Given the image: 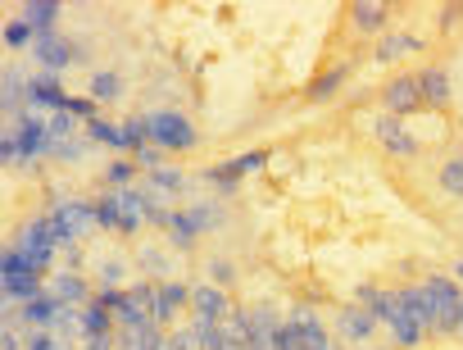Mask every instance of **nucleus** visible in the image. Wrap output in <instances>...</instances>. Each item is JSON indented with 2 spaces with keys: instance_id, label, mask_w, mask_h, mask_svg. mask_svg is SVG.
<instances>
[{
  "instance_id": "nucleus-45",
  "label": "nucleus",
  "mask_w": 463,
  "mask_h": 350,
  "mask_svg": "<svg viewBox=\"0 0 463 350\" xmlns=\"http://www.w3.org/2000/svg\"><path fill=\"white\" fill-rule=\"evenodd\" d=\"M0 159H5V164H24V150H19L14 128H5V137H0Z\"/></svg>"
},
{
  "instance_id": "nucleus-49",
  "label": "nucleus",
  "mask_w": 463,
  "mask_h": 350,
  "mask_svg": "<svg viewBox=\"0 0 463 350\" xmlns=\"http://www.w3.org/2000/svg\"><path fill=\"white\" fill-rule=\"evenodd\" d=\"M458 332H463V305H458Z\"/></svg>"
},
{
  "instance_id": "nucleus-38",
  "label": "nucleus",
  "mask_w": 463,
  "mask_h": 350,
  "mask_svg": "<svg viewBox=\"0 0 463 350\" xmlns=\"http://www.w3.org/2000/svg\"><path fill=\"white\" fill-rule=\"evenodd\" d=\"M28 350H73V336H64V332H33Z\"/></svg>"
},
{
  "instance_id": "nucleus-7",
  "label": "nucleus",
  "mask_w": 463,
  "mask_h": 350,
  "mask_svg": "<svg viewBox=\"0 0 463 350\" xmlns=\"http://www.w3.org/2000/svg\"><path fill=\"white\" fill-rule=\"evenodd\" d=\"M155 296H159V282H137V287H128V291H123V300H118V309H114L118 332L155 323Z\"/></svg>"
},
{
  "instance_id": "nucleus-3",
  "label": "nucleus",
  "mask_w": 463,
  "mask_h": 350,
  "mask_svg": "<svg viewBox=\"0 0 463 350\" xmlns=\"http://www.w3.org/2000/svg\"><path fill=\"white\" fill-rule=\"evenodd\" d=\"M431 305H436V332L440 336H454L458 332V305H463V287L449 278V273H427L422 278Z\"/></svg>"
},
{
  "instance_id": "nucleus-10",
  "label": "nucleus",
  "mask_w": 463,
  "mask_h": 350,
  "mask_svg": "<svg viewBox=\"0 0 463 350\" xmlns=\"http://www.w3.org/2000/svg\"><path fill=\"white\" fill-rule=\"evenodd\" d=\"M69 96L73 91H64V82L55 78V73H33L28 78V114H55V109H69Z\"/></svg>"
},
{
  "instance_id": "nucleus-32",
  "label": "nucleus",
  "mask_w": 463,
  "mask_h": 350,
  "mask_svg": "<svg viewBox=\"0 0 463 350\" xmlns=\"http://www.w3.org/2000/svg\"><path fill=\"white\" fill-rule=\"evenodd\" d=\"M222 336L237 341V345H250V341H255V332H250V309H241V305L232 309V314L222 318Z\"/></svg>"
},
{
  "instance_id": "nucleus-47",
  "label": "nucleus",
  "mask_w": 463,
  "mask_h": 350,
  "mask_svg": "<svg viewBox=\"0 0 463 350\" xmlns=\"http://www.w3.org/2000/svg\"><path fill=\"white\" fill-rule=\"evenodd\" d=\"M449 278H454V282H458V287H463V260H458V264H454V269H449Z\"/></svg>"
},
{
  "instance_id": "nucleus-20",
  "label": "nucleus",
  "mask_w": 463,
  "mask_h": 350,
  "mask_svg": "<svg viewBox=\"0 0 463 350\" xmlns=\"http://www.w3.org/2000/svg\"><path fill=\"white\" fill-rule=\"evenodd\" d=\"M427 42L418 37V33H386L382 42H377V51H373V60L377 64H400L404 55H413V51H422Z\"/></svg>"
},
{
  "instance_id": "nucleus-24",
  "label": "nucleus",
  "mask_w": 463,
  "mask_h": 350,
  "mask_svg": "<svg viewBox=\"0 0 463 350\" xmlns=\"http://www.w3.org/2000/svg\"><path fill=\"white\" fill-rule=\"evenodd\" d=\"M377 323H391V314H395V305H400V296L395 291H386V287H373V282H364L359 287V296H354Z\"/></svg>"
},
{
  "instance_id": "nucleus-18",
  "label": "nucleus",
  "mask_w": 463,
  "mask_h": 350,
  "mask_svg": "<svg viewBox=\"0 0 463 350\" xmlns=\"http://www.w3.org/2000/svg\"><path fill=\"white\" fill-rule=\"evenodd\" d=\"M350 24L359 28V33H382L386 37V24H391V5H386V0H354V5H350Z\"/></svg>"
},
{
  "instance_id": "nucleus-50",
  "label": "nucleus",
  "mask_w": 463,
  "mask_h": 350,
  "mask_svg": "<svg viewBox=\"0 0 463 350\" xmlns=\"http://www.w3.org/2000/svg\"><path fill=\"white\" fill-rule=\"evenodd\" d=\"M359 350H382V345H359Z\"/></svg>"
},
{
  "instance_id": "nucleus-8",
  "label": "nucleus",
  "mask_w": 463,
  "mask_h": 350,
  "mask_svg": "<svg viewBox=\"0 0 463 350\" xmlns=\"http://www.w3.org/2000/svg\"><path fill=\"white\" fill-rule=\"evenodd\" d=\"M382 105H386V114H395V118H409V114H422V109H427V100H422L413 73L391 78V82L382 87Z\"/></svg>"
},
{
  "instance_id": "nucleus-36",
  "label": "nucleus",
  "mask_w": 463,
  "mask_h": 350,
  "mask_svg": "<svg viewBox=\"0 0 463 350\" xmlns=\"http://www.w3.org/2000/svg\"><path fill=\"white\" fill-rule=\"evenodd\" d=\"M137 264H141V269H146L150 278L168 282V278H164V273H168V255H164L159 246H141V251H137Z\"/></svg>"
},
{
  "instance_id": "nucleus-1",
  "label": "nucleus",
  "mask_w": 463,
  "mask_h": 350,
  "mask_svg": "<svg viewBox=\"0 0 463 350\" xmlns=\"http://www.w3.org/2000/svg\"><path fill=\"white\" fill-rule=\"evenodd\" d=\"M46 214H51V223H55V232H60V251L82 246V237L100 232L96 201H82V196H64V192H55L51 205H46Z\"/></svg>"
},
{
  "instance_id": "nucleus-13",
  "label": "nucleus",
  "mask_w": 463,
  "mask_h": 350,
  "mask_svg": "<svg viewBox=\"0 0 463 350\" xmlns=\"http://www.w3.org/2000/svg\"><path fill=\"white\" fill-rule=\"evenodd\" d=\"M191 305V282H159V296H155V327H173L182 318V309Z\"/></svg>"
},
{
  "instance_id": "nucleus-16",
  "label": "nucleus",
  "mask_w": 463,
  "mask_h": 350,
  "mask_svg": "<svg viewBox=\"0 0 463 350\" xmlns=\"http://www.w3.org/2000/svg\"><path fill=\"white\" fill-rule=\"evenodd\" d=\"M46 291L60 300V305H73V309H82V305H91L96 300V282H87L82 273H55L51 282H46Z\"/></svg>"
},
{
  "instance_id": "nucleus-31",
  "label": "nucleus",
  "mask_w": 463,
  "mask_h": 350,
  "mask_svg": "<svg viewBox=\"0 0 463 350\" xmlns=\"http://www.w3.org/2000/svg\"><path fill=\"white\" fill-rule=\"evenodd\" d=\"M123 282H128V260H118V255L100 260V273H96V291H123Z\"/></svg>"
},
{
  "instance_id": "nucleus-15",
  "label": "nucleus",
  "mask_w": 463,
  "mask_h": 350,
  "mask_svg": "<svg viewBox=\"0 0 463 350\" xmlns=\"http://www.w3.org/2000/svg\"><path fill=\"white\" fill-rule=\"evenodd\" d=\"M232 309H237V305H232V296H227L222 287H213V282H191V314L222 323Z\"/></svg>"
},
{
  "instance_id": "nucleus-2",
  "label": "nucleus",
  "mask_w": 463,
  "mask_h": 350,
  "mask_svg": "<svg viewBox=\"0 0 463 350\" xmlns=\"http://www.w3.org/2000/svg\"><path fill=\"white\" fill-rule=\"evenodd\" d=\"M14 246L24 251V260H28V269L46 278V269L55 264V251H60V232H55V223H51V214H37L33 223H24V228L14 232Z\"/></svg>"
},
{
  "instance_id": "nucleus-35",
  "label": "nucleus",
  "mask_w": 463,
  "mask_h": 350,
  "mask_svg": "<svg viewBox=\"0 0 463 350\" xmlns=\"http://www.w3.org/2000/svg\"><path fill=\"white\" fill-rule=\"evenodd\" d=\"M137 173H141V168H137L132 159H109V164H105V183H109V192H123V187L137 183Z\"/></svg>"
},
{
  "instance_id": "nucleus-33",
  "label": "nucleus",
  "mask_w": 463,
  "mask_h": 350,
  "mask_svg": "<svg viewBox=\"0 0 463 350\" xmlns=\"http://www.w3.org/2000/svg\"><path fill=\"white\" fill-rule=\"evenodd\" d=\"M5 46H10V51H33V46H37V28H33L28 19H19V14L5 19Z\"/></svg>"
},
{
  "instance_id": "nucleus-34",
  "label": "nucleus",
  "mask_w": 463,
  "mask_h": 350,
  "mask_svg": "<svg viewBox=\"0 0 463 350\" xmlns=\"http://www.w3.org/2000/svg\"><path fill=\"white\" fill-rule=\"evenodd\" d=\"M440 192L454 196V201H463V155H449L440 164Z\"/></svg>"
},
{
  "instance_id": "nucleus-44",
  "label": "nucleus",
  "mask_w": 463,
  "mask_h": 350,
  "mask_svg": "<svg viewBox=\"0 0 463 350\" xmlns=\"http://www.w3.org/2000/svg\"><path fill=\"white\" fill-rule=\"evenodd\" d=\"M232 164H237V173H241V178H246V173H260V168L269 164V150H246V155H237V159H232Z\"/></svg>"
},
{
  "instance_id": "nucleus-9",
  "label": "nucleus",
  "mask_w": 463,
  "mask_h": 350,
  "mask_svg": "<svg viewBox=\"0 0 463 350\" xmlns=\"http://www.w3.org/2000/svg\"><path fill=\"white\" fill-rule=\"evenodd\" d=\"M287 323L296 327V336H300L305 350H341V341H332V327H327L309 305H296V309L287 314Z\"/></svg>"
},
{
  "instance_id": "nucleus-19",
  "label": "nucleus",
  "mask_w": 463,
  "mask_h": 350,
  "mask_svg": "<svg viewBox=\"0 0 463 350\" xmlns=\"http://www.w3.org/2000/svg\"><path fill=\"white\" fill-rule=\"evenodd\" d=\"M395 296H400V291H395ZM386 327H391V345H395V350H418V345H422V336H427V332H422V323H418L404 305H395V314H391V323H386Z\"/></svg>"
},
{
  "instance_id": "nucleus-26",
  "label": "nucleus",
  "mask_w": 463,
  "mask_h": 350,
  "mask_svg": "<svg viewBox=\"0 0 463 350\" xmlns=\"http://www.w3.org/2000/svg\"><path fill=\"white\" fill-rule=\"evenodd\" d=\"M114 314L105 309V305H82V341H96V336H114Z\"/></svg>"
},
{
  "instance_id": "nucleus-23",
  "label": "nucleus",
  "mask_w": 463,
  "mask_h": 350,
  "mask_svg": "<svg viewBox=\"0 0 463 350\" xmlns=\"http://www.w3.org/2000/svg\"><path fill=\"white\" fill-rule=\"evenodd\" d=\"M60 14H64L60 0H24V5H19V19H28V24L37 28V37H42V33H55Z\"/></svg>"
},
{
  "instance_id": "nucleus-28",
  "label": "nucleus",
  "mask_w": 463,
  "mask_h": 350,
  "mask_svg": "<svg viewBox=\"0 0 463 350\" xmlns=\"http://www.w3.org/2000/svg\"><path fill=\"white\" fill-rule=\"evenodd\" d=\"M204 183L218 187V196H237L241 192V173H237V164H232V159H222V164L204 168Z\"/></svg>"
},
{
  "instance_id": "nucleus-21",
  "label": "nucleus",
  "mask_w": 463,
  "mask_h": 350,
  "mask_svg": "<svg viewBox=\"0 0 463 350\" xmlns=\"http://www.w3.org/2000/svg\"><path fill=\"white\" fill-rule=\"evenodd\" d=\"M141 192H150V196H159V201H168V205H173V201H177V196L186 192V178H182L177 168H168V164H164V168L146 173V183H141Z\"/></svg>"
},
{
  "instance_id": "nucleus-11",
  "label": "nucleus",
  "mask_w": 463,
  "mask_h": 350,
  "mask_svg": "<svg viewBox=\"0 0 463 350\" xmlns=\"http://www.w3.org/2000/svg\"><path fill=\"white\" fill-rule=\"evenodd\" d=\"M336 332H341V341L345 345H373V336H377V318L354 300V305H341V314H336Z\"/></svg>"
},
{
  "instance_id": "nucleus-4",
  "label": "nucleus",
  "mask_w": 463,
  "mask_h": 350,
  "mask_svg": "<svg viewBox=\"0 0 463 350\" xmlns=\"http://www.w3.org/2000/svg\"><path fill=\"white\" fill-rule=\"evenodd\" d=\"M200 137H195V123L186 118V114H177V109H155L150 114V146H159L164 155H173V150H191Z\"/></svg>"
},
{
  "instance_id": "nucleus-22",
  "label": "nucleus",
  "mask_w": 463,
  "mask_h": 350,
  "mask_svg": "<svg viewBox=\"0 0 463 350\" xmlns=\"http://www.w3.org/2000/svg\"><path fill=\"white\" fill-rule=\"evenodd\" d=\"M400 305L422 323V332H436V305H431V296H427V287L422 282H413V287H400Z\"/></svg>"
},
{
  "instance_id": "nucleus-43",
  "label": "nucleus",
  "mask_w": 463,
  "mask_h": 350,
  "mask_svg": "<svg viewBox=\"0 0 463 350\" xmlns=\"http://www.w3.org/2000/svg\"><path fill=\"white\" fill-rule=\"evenodd\" d=\"M132 164H137L141 173H155V168H164V150H159V146H141V150L132 155Z\"/></svg>"
},
{
  "instance_id": "nucleus-37",
  "label": "nucleus",
  "mask_w": 463,
  "mask_h": 350,
  "mask_svg": "<svg viewBox=\"0 0 463 350\" xmlns=\"http://www.w3.org/2000/svg\"><path fill=\"white\" fill-rule=\"evenodd\" d=\"M46 128H51L55 141H69V137L78 132V118H73L69 109H55V114H46Z\"/></svg>"
},
{
  "instance_id": "nucleus-17",
  "label": "nucleus",
  "mask_w": 463,
  "mask_h": 350,
  "mask_svg": "<svg viewBox=\"0 0 463 350\" xmlns=\"http://www.w3.org/2000/svg\"><path fill=\"white\" fill-rule=\"evenodd\" d=\"M87 141L91 146H109L114 155H132V137H128V123H114V118H91L87 123Z\"/></svg>"
},
{
  "instance_id": "nucleus-29",
  "label": "nucleus",
  "mask_w": 463,
  "mask_h": 350,
  "mask_svg": "<svg viewBox=\"0 0 463 350\" xmlns=\"http://www.w3.org/2000/svg\"><path fill=\"white\" fill-rule=\"evenodd\" d=\"M87 96H91L96 105H109V100H118V96H123V73H109V69L91 73V82H87Z\"/></svg>"
},
{
  "instance_id": "nucleus-39",
  "label": "nucleus",
  "mask_w": 463,
  "mask_h": 350,
  "mask_svg": "<svg viewBox=\"0 0 463 350\" xmlns=\"http://www.w3.org/2000/svg\"><path fill=\"white\" fill-rule=\"evenodd\" d=\"M69 114H73V118L87 128L91 118H100V105H96L91 96H69Z\"/></svg>"
},
{
  "instance_id": "nucleus-5",
  "label": "nucleus",
  "mask_w": 463,
  "mask_h": 350,
  "mask_svg": "<svg viewBox=\"0 0 463 350\" xmlns=\"http://www.w3.org/2000/svg\"><path fill=\"white\" fill-rule=\"evenodd\" d=\"M37 64H42V73H64V69H73V64H87V51L78 46V42H69V37H60V33H42L37 37V46L28 51Z\"/></svg>"
},
{
  "instance_id": "nucleus-12",
  "label": "nucleus",
  "mask_w": 463,
  "mask_h": 350,
  "mask_svg": "<svg viewBox=\"0 0 463 350\" xmlns=\"http://www.w3.org/2000/svg\"><path fill=\"white\" fill-rule=\"evenodd\" d=\"M114 210H118V237H137V232L150 223V214H146V192H141V187L114 192Z\"/></svg>"
},
{
  "instance_id": "nucleus-30",
  "label": "nucleus",
  "mask_w": 463,
  "mask_h": 350,
  "mask_svg": "<svg viewBox=\"0 0 463 350\" xmlns=\"http://www.w3.org/2000/svg\"><path fill=\"white\" fill-rule=\"evenodd\" d=\"M345 73H350L345 64H336V69L318 73V78L309 82V91H305V96H309V100H332V96H336V91L345 87Z\"/></svg>"
},
{
  "instance_id": "nucleus-14",
  "label": "nucleus",
  "mask_w": 463,
  "mask_h": 350,
  "mask_svg": "<svg viewBox=\"0 0 463 350\" xmlns=\"http://www.w3.org/2000/svg\"><path fill=\"white\" fill-rule=\"evenodd\" d=\"M413 78H418V91H422L427 109H449V100H454V78H449V69L427 64V69H418Z\"/></svg>"
},
{
  "instance_id": "nucleus-25",
  "label": "nucleus",
  "mask_w": 463,
  "mask_h": 350,
  "mask_svg": "<svg viewBox=\"0 0 463 350\" xmlns=\"http://www.w3.org/2000/svg\"><path fill=\"white\" fill-rule=\"evenodd\" d=\"M0 291H5L10 305H28L46 291V282H42V273H14V278H0Z\"/></svg>"
},
{
  "instance_id": "nucleus-46",
  "label": "nucleus",
  "mask_w": 463,
  "mask_h": 350,
  "mask_svg": "<svg viewBox=\"0 0 463 350\" xmlns=\"http://www.w3.org/2000/svg\"><path fill=\"white\" fill-rule=\"evenodd\" d=\"M204 350H250V345L227 341V336H222V323H218V332H213V336H204Z\"/></svg>"
},
{
  "instance_id": "nucleus-6",
  "label": "nucleus",
  "mask_w": 463,
  "mask_h": 350,
  "mask_svg": "<svg viewBox=\"0 0 463 350\" xmlns=\"http://www.w3.org/2000/svg\"><path fill=\"white\" fill-rule=\"evenodd\" d=\"M373 137H377V146H382L391 159H418V155H422V141H418L413 128H409L404 118H395V114H377V118H373Z\"/></svg>"
},
{
  "instance_id": "nucleus-42",
  "label": "nucleus",
  "mask_w": 463,
  "mask_h": 350,
  "mask_svg": "<svg viewBox=\"0 0 463 350\" xmlns=\"http://www.w3.org/2000/svg\"><path fill=\"white\" fill-rule=\"evenodd\" d=\"M96 214H100V232H118V210H114V192H105L96 201Z\"/></svg>"
},
{
  "instance_id": "nucleus-41",
  "label": "nucleus",
  "mask_w": 463,
  "mask_h": 350,
  "mask_svg": "<svg viewBox=\"0 0 463 350\" xmlns=\"http://www.w3.org/2000/svg\"><path fill=\"white\" fill-rule=\"evenodd\" d=\"M87 146H91V141H78V137H69V141H55L51 159H64V164H73V159H82V155H87Z\"/></svg>"
},
{
  "instance_id": "nucleus-48",
  "label": "nucleus",
  "mask_w": 463,
  "mask_h": 350,
  "mask_svg": "<svg viewBox=\"0 0 463 350\" xmlns=\"http://www.w3.org/2000/svg\"><path fill=\"white\" fill-rule=\"evenodd\" d=\"M250 350H273V345H269V341H255V345H250Z\"/></svg>"
},
{
  "instance_id": "nucleus-27",
  "label": "nucleus",
  "mask_w": 463,
  "mask_h": 350,
  "mask_svg": "<svg viewBox=\"0 0 463 350\" xmlns=\"http://www.w3.org/2000/svg\"><path fill=\"white\" fill-rule=\"evenodd\" d=\"M282 323H287V314H278L273 305H255L250 309V332H255V341H269L273 345V336L282 332ZM250 341V345H255Z\"/></svg>"
},
{
  "instance_id": "nucleus-40",
  "label": "nucleus",
  "mask_w": 463,
  "mask_h": 350,
  "mask_svg": "<svg viewBox=\"0 0 463 350\" xmlns=\"http://www.w3.org/2000/svg\"><path fill=\"white\" fill-rule=\"evenodd\" d=\"M204 269H209V282H213V287H222V291H227L232 282H237V269H232V260H209Z\"/></svg>"
}]
</instances>
